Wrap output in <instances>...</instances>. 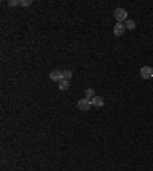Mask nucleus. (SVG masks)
I'll list each match as a JSON object with an SVG mask.
<instances>
[{"mask_svg":"<svg viewBox=\"0 0 153 171\" xmlns=\"http://www.w3.org/2000/svg\"><path fill=\"white\" fill-rule=\"evenodd\" d=\"M76 107H78V110H81V112H89L90 107H92V101L87 99V98H81V99L76 102Z\"/></svg>","mask_w":153,"mask_h":171,"instance_id":"obj_1","label":"nucleus"},{"mask_svg":"<svg viewBox=\"0 0 153 171\" xmlns=\"http://www.w3.org/2000/svg\"><path fill=\"white\" fill-rule=\"evenodd\" d=\"M114 15H115V18H116L118 23H122V22L127 20V11L122 9V8H116L115 12H114Z\"/></svg>","mask_w":153,"mask_h":171,"instance_id":"obj_2","label":"nucleus"},{"mask_svg":"<svg viewBox=\"0 0 153 171\" xmlns=\"http://www.w3.org/2000/svg\"><path fill=\"white\" fill-rule=\"evenodd\" d=\"M139 74H141V78H143V80H150V78H153V67L144 66Z\"/></svg>","mask_w":153,"mask_h":171,"instance_id":"obj_3","label":"nucleus"},{"mask_svg":"<svg viewBox=\"0 0 153 171\" xmlns=\"http://www.w3.org/2000/svg\"><path fill=\"white\" fill-rule=\"evenodd\" d=\"M49 78L54 81V83H60L63 80V70H52L49 74Z\"/></svg>","mask_w":153,"mask_h":171,"instance_id":"obj_4","label":"nucleus"},{"mask_svg":"<svg viewBox=\"0 0 153 171\" xmlns=\"http://www.w3.org/2000/svg\"><path fill=\"white\" fill-rule=\"evenodd\" d=\"M124 31H126V26L122 25V23H116L114 28V34L115 37H121L122 34H124Z\"/></svg>","mask_w":153,"mask_h":171,"instance_id":"obj_5","label":"nucleus"},{"mask_svg":"<svg viewBox=\"0 0 153 171\" xmlns=\"http://www.w3.org/2000/svg\"><path fill=\"white\" fill-rule=\"evenodd\" d=\"M92 105H93V107H103V105H104V99H103L101 96H95V98L92 99Z\"/></svg>","mask_w":153,"mask_h":171,"instance_id":"obj_6","label":"nucleus"},{"mask_svg":"<svg viewBox=\"0 0 153 171\" xmlns=\"http://www.w3.org/2000/svg\"><path fill=\"white\" fill-rule=\"evenodd\" d=\"M95 96H97V95H95V90H93V89H90V87H89V89H86V92H84V98H87V99H90V101H92Z\"/></svg>","mask_w":153,"mask_h":171,"instance_id":"obj_7","label":"nucleus"},{"mask_svg":"<svg viewBox=\"0 0 153 171\" xmlns=\"http://www.w3.org/2000/svg\"><path fill=\"white\" fill-rule=\"evenodd\" d=\"M58 89H60V90H68V89H69V81H68V80H61V81L58 83Z\"/></svg>","mask_w":153,"mask_h":171,"instance_id":"obj_8","label":"nucleus"},{"mask_svg":"<svg viewBox=\"0 0 153 171\" xmlns=\"http://www.w3.org/2000/svg\"><path fill=\"white\" fill-rule=\"evenodd\" d=\"M124 26H126L127 29H130V31H132V29H135V28H136V23H135L133 20H126V25H124Z\"/></svg>","mask_w":153,"mask_h":171,"instance_id":"obj_9","label":"nucleus"},{"mask_svg":"<svg viewBox=\"0 0 153 171\" xmlns=\"http://www.w3.org/2000/svg\"><path fill=\"white\" fill-rule=\"evenodd\" d=\"M71 78H72V72H71V70H63V80H68V81H69Z\"/></svg>","mask_w":153,"mask_h":171,"instance_id":"obj_10","label":"nucleus"},{"mask_svg":"<svg viewBox=\"0 0 153 171\" xmlns=\"http://www.w3.org/2000/svg\"><path fill=\"white\" fill-rule=\"evenodd\" d=\"M19 5H20V0H9V2H8V6H11V8L19 6Z\"/></svg>","mask_w":153,"mask_h":171,"instance_id":"obj_11","label":"nucleus"},{"mask_svg":"<svg viewBox=\"0 0 153 171\" xmlns=\"http://www.w3.org/2000/svg\"><path fill=\"white\" fill-rule=\"evenodd\" d=\"M32 0H20V6H31Z\"/></svg>","mask_w":153,"mask_h":171,"instance_id":"obj_12","label":"nucleus"}]
</instances>
